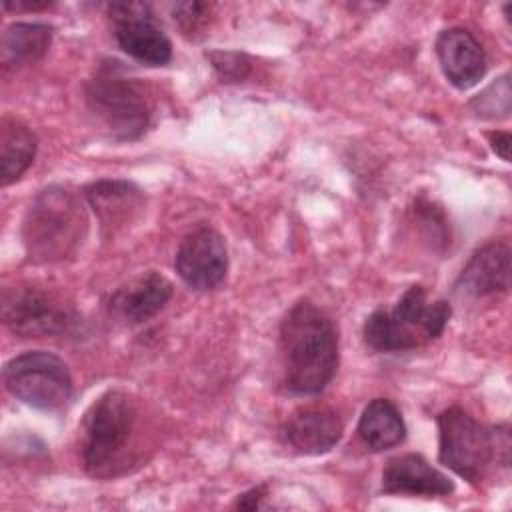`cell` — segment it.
<instances>
[{"label":"cell","instance_id":"cell-1","mask_svg":"<svg viewBox=\"0 0 512 512\" xmlns=\"http://www.w3.org/2000/svg\"><path fill=\"white\" fill-rule=\"evenodd\" d=\"M280 354L288 392H322L338 366V336L326 312L308 300L296 302L280 324Z\"/></svg>","mask_w":512,"mask_h":512},{"label":"cell","instance_id":"cell-2","mask_svg":"<svg viewBox=\"0 0 512 512\" xmlns=\"http://www.w3.org/2000/svg\"><path fill=\"white\" fill-rule=\"evenodd\" d=\"M138 406L124 390L104 392L82 422L80 458L94 478H116L142 462Z\"/></svg>","mask_w":512,"mask_h":512},{"label":"cell","instance_id":"cell-3","mask_svg":"<svg viewBox=\"0 0 512 512\" xmlns=\"http://www.w3.org/2000/svg\"><path fill=\"white\" fill-rule=\"evenodd\" d=\"M452 308L444 300L430 302L424 286H410L392 310H374L364 322V342L376 352H404L436 340Z\"/></svg>","mask_w":512,"mask_h":512},{"label":"cell","instance_id":"cell-4","mask_svg":"<svg viewBox=\"0 0 512 512\" xmlns=\"http://www.w3.org/2000/svg\"><path fill=\"white\" fill-rule=\"evenodd\" d=\"M84 234V206L62 186L44 188L30 204L22 226L24 246L34 262H60L72 256Z\"/></svg>","mask_w":512,"mask_h":512},{"label":"cell","instance_id":"cell-5","mask_svg":"<svg viewBox=\"0 0 512 512\" xmlns=\"http://www.w3.org/2000/svg\"><path fill=\"white\" fill-rule=\"evenodd\" d=\"M438 436V460L472 484L484 478L494 460L508 464V426L488 430L466 410L452 406L438 414Z\"/></svg>","mask_w":512,"mask_h":512},{"label":"cell","instance_id":"cell-6","mask_svg":"<svg viewBox=\"0 0 512 512\" xmlns=\"http://www.w3.org/2000/svg\"><path fill=\"white\" fill-rule=\"evenodd\" d=\"M86 102L90 112L118 140H134L150 124L152 106L146 86L130 78L118 62L100 66L86 84Z\"/></svg>","mask_w":512,"mask_h":512},{"label":"cell","instance_id":"cell-7","mask_svg":"<svg viewBox=\"0 0 512 512\" xmlns=\"http://www.w3.org/2000/svg\"><path fill=\"white\" fill-rule=\"evenodd\" d=\"M6 390L20 402L54 412L72 398V376L64 360L44 350H30L4 364Z\"/></svg>","mask_w":512,"mask_h":512},{"label":"cell","instance_id":"cell-8","mask_svg":"<svg viewBox=\"0 0 512 512\" xmlns=\"http://www.w3.org/2000/svg\"><path fill=\"white\" fill-rule=\"evenodd\" d=\"M2 320L24 338H54L76 332L80 316L70 302L38 286H12L2 294Z\"/></svg>","mask_w":512,"mask_h":512},{"label":"cell","instance_id":"cell-9","mask_svg":"<svg viewBox=\"0 0 512 512\" xmlns=\"http://www.w3.org/2000/svg\"><path fill=\"white\" fill-rule=\"evenodd\" d=\"M106 12L118 46L134 60L162 66L172 58V44L146 2H110Z\"/></svg>","mask_w":512,"mask_h":512},{"label":"cell","instance_id":"cell-10","mask_svg":"<svg viewBox=\"0 0 512 512\" xmlns=\"http://www.w3.org/2000/svg\"><path fill=\"white\" fill-rule=\"evenodd\" d=\"M174 268L182 282L194 290L216 288L228 272L224 238L208 226L192 230L182 238L176 250Z\"/></svg>","mask_w":512,"mask_h":512},{"label":"cell","instance_id":"cell-11","mask_svg":"<svg viewBox=\"0 0 512 512\" xmlns=\"http://www.w3.org/2000/svg\"><path fill=\"white\" fill-rule=\"evenodd\" d=\"M344 432L336 410L326 406H306L294 410L280 428L282 440L298 454L318 456L332 450Z\"/></svg>","mask_w":512,"mask_h":512},{"label":"cell","instance_id":"cell-12","mask_svg":"<svg viewBox=\"0 0 512 512\" xmlns=\"http://www.w3.org/2000/svg\"><path fill=\"white\" fill-rule=\"evenodd\" d=\"M436 54L448 82L460 90L474 86L486 72V54L476 36L466 28L442 30Z\"/></svg>","mask_w":512,"mask_h":512},{"label":"cell","instance_id":"cell-13","mask_svg":"<svg viewBox=\"0 0 512 512\" xmlns=\"http://www.w3.org/2000/svg\"><path fill=\"white\" fill-rule=\"evenodd\" d=\"M384 494L410 496H448L454 492V482L430 466L420 454H402L392 458L382 472Z\"/></svg>","mask_w":512,"mask_h":512},{"label":"cell","instance_id":"cell-14","mask_svg":"<svg viewBox=\"0 0 512 512\" xmlns=\"http://www.w3.org/2000/svg\"><path fill=\"white\" fill-rule=\"evenodd\" d=\"M510 286V248L490 242L476 250L456 280V292L484 298L506 292Z\"/></svg>","mask_w":512,"mask_h":512},{"label":"cell","instance_id":"cell-15","mask_svg":"<svg viewBox=\"0 0 512 512\" xmlns=\"http://www.w3.org/2000/svg\"><path fill=\"white\" fill-rule=\"evenodd\" d=\"M170 298L172 284L162 274L148 272L118 288L108 300V310L128 324H142L156 316Z\"/></svg>","mask_w":512,"mask_h":512},{"label":"cell","instance_id":"cell-16","mask_svg":"<svg viewBox=\"0 0 512 512\" xmlns=\"http://www.w3.org/2000/svg\"><path fill=\"white\" fill-rule=\"evenodd\" d=\"M84 192L104 228L130 222L144 202L140 188L128 180H98Z\"/></svg>","mask_w":512,"mask_h":512},{"label":"cell","instance_id":"cell-17","mask_svg":"<svg viewBox=\"0 0 512 512\" xmlns=\"http://www.w3.org/2000/svg\"><path fill=\"white\" fill-rule=\"evenodd\" d=\"M52 42V26L42 22H14L6 26L0 42V64L4 70L40 60Z\"/></svg>","mask_w":512,"mask_h":512},{"label":"cell","instance_id":"cell-18","mask_svg":"<svg viewBox=\"0 0 512 512\" xmlns=\"http://www.w3.org/2000/svg\"><path fill=\"white\" fill-rule=\"evenodd\" d=\"M358 436L368 450L382 452L404 442L406 424L388 398H374L358 420Z\"/></svg>","mask_w":512,"mask_h":512},{"label":"cell","instance_id":"cell-19","mask_svg":"<svg viewBox=\"0 0 512 512\" xmlns=\"http://www.w3.org/2000/svg\"><path fill=\"white\" fill-rule=\"evenodd\" d=\"M38 140L34 132L14 118L0 124V182L2 186L18 180L32 164Z\"/></svg>","mask_w":512,"mask_h":512},{"label":"cell","instance_id":"cell-20","mask_svg":"<svg viewBox=\"0 0 512 512\" xmlns=\"http://www.w3.org/2000/svg\"><path fill=\"white\" fill-rule=\"evenodd\" d=\"M470 110L480 118H506L510 114V80L508 74L494 80L486 90H482L472 102Z\"/></svg>","mask_w":512,"mask_h":512},{"label":"cell","instance_id":"cell-21","mask_svg":"<svg viewBox=\"0 0 512 512\" xmlns=\"http://www.w3.org/2000/svg\"><path fill=\"white\" fill-rule=\"evenodd\" d=\"M208 60L212 62L214 70L220 74V78L236 82L244 80L250 72V60L242 52H208Z\"/></svg>","mask_w":512,"mask_h":512},{"label":"cell","instance_id":"cell-22","mask_svg":"<svg viewBox=\"0 0 512 512\" xmlns=\"http://www.w3.org/2000/svg\"><path fill=\"white\" fill-rule=\"evenodd\" d=\"M210 4L202 2H182L174 6V22L180 26L182 34L194 36L200 32L208 22Z\"/></svg>","mask_w":512,"mask_h":512},{"label":"cell","instance_id":"cell-23","mask_svg":"<svg viewBox=\"0 0 512 512\" xmlns=\"http://www.w3.org/2000/svg\"><path fill=\"white\" fill-rule=\"evenodd\" d=\"M266 494H268V486H266V484L256 486V488H252V490L244 492L242 496H238V500H236L234 508H242V510H256V508H260V504H262V500L266 498Z\"/></svg>","mask_w":512,"mask_h":512},{"label":"cell","instance_id":"cell-24","mask_svg":"<svg viewBox=\"0 0 512 512\" xmlns=\"http://www.w3.org/2000/svg\"><path fill=\"white\" fill-rule=\"evenodd\" d=\"M488 140H490V146L492 150L502 158V160H510V134L508 132H490L488 134Z\"/></svg>","mask_w":512,"mask_h":512},{"label":"cell","instance_id":"cell-25","mask_svg":"<svg viewBox=\"0 0 512 512\" xmlns=\"http://www.w3.org/2000/svg\"><path fill=\"white\" fill-rule=\"evenodd\" d=\"M46 6H50V2H4L6 10H38Z\"/></svg>","mask_w":512,"mask_h":512}]
</instances>
